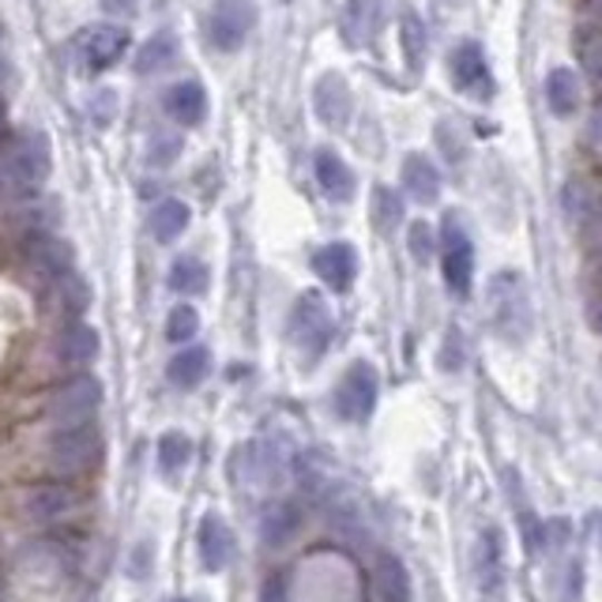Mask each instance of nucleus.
Segmentation results:
<instances>
[{"mask_svg": "<svg viewBox=\"0 0 602 602\" xmlns=\"http://www.w3.org/2000/svg\"><path fill=\"white\" fill-rule=\"evenodd\" d=\"M83 509V497L72 486H34L27 490L23 512L34 523H65Z\"/></svg>", "mask_w": 602, "mask_h": 602, "instance_id": "9d476101", "label": "nucleus"}, {"mask_svg": "<svg viewBox=\"0 0 602 602\" xmlns=\"http://www.w3.org/2000/svg\"><path fill=\"white\" fill-rule=\"evenodd\" d=\"M294 531H298V512H294L290 505H272L268 512H264L260 535L268 546H286Z\"/></svg>", "mask_w": 602, "mask_h": 602, "instance_id": "cd10ccee", "label": "nucleus"}, {"mask_svg": "<svg viewBox=\"0 0 602 602\" xmlns=\"http://www.w3.org/2000/svg\"><path fill=\"white\" fill-rule=\"evenodd\" d=\"M196 557H200L207 572H223L234 557V531L215 512H207L200 527H196Z\"/></svg>", "mask_w": 602, "mask_h": 602, "instance_id": "ddd939ff", "label": "nucleus"}, {"mask_svg": "<svg viewBox=\"0 0 602 602\" xmlns=\"http://www.w3.org/2000/svg\"><path fill=\"white\" fill-rule=\"evenodd\" d=\"M207 373H211V354L204 347H189L170 362L166 377H170V384H177V388H196V384L207 381Z\"/></svg>", "mask_w": 602, "mask_h": 602, "instance_id": "393cba45", "label": "nucleus"}, {"mask_svg": "<svg viewBox=\"0 0 602 602\" xmlns=\"http://www.w3.org/2000/svg\"><path fill=\"white\" fill-rule=\"evenodd\" d=\"M448 72H452V83H456L463 95H471V98H490L493 95V76H490V65H486L482 46L463 42L456 53H452Z\"/></svg>", "mask_w": 602, "mask_h": 602, "instance_id": "9b49d317", "label": "nucleus"}, {"mask_svg": "<svg viewBox=\"0 0 602 602\" xmlns=\"http://www.w3.org/2000/svg\"><path fill=\"white\" fill-rule=\"evenodd\" d=\"M411 256L418 264H430L433 260V249H437V241H433V230L430 223H411Z\"/></svg>", "mask_w": 602, "mask_h": 602, "instance_id": "e433bc0d", "label": "nucleus"}, {"mask_svg": "<svg viewBox=\"0 0 602 602\" xmlns=\"http://www.w3.org/2000/svg\"><path fill=\"white\" fill-rule=\"evenodd\" d=\"M377 369H373L369 362H354L347 373H343V381L335 384V414H339L343 422H365L377 407Z\"/></svg>", "mask_w": 602, "mask_h": 602, "instance_id": "39448f33", "label": "nucleus"}, {"mask_svg": "<svg viewBox=\"0 0 602 602\" xmlns=\"http://www.w3.org/2000/svg\"><path fill=\"white\" fill-rule=\"evenodd\" d=\"M399 27H403L399 38H403V53H407V65L414 68V72H422V65H426V27H422V19L414 16V12L403 16Z\"/></svg>", "mask_w": 602, "mask_h": 602, "instance_id": "2f4dec72", "label": "nucleus"}, {"mask_svg": "<svg viewBox=\"0 0 602 602\" xmlns=\"http://www.w3.org/2000/svg\"><path fill=\"white\" fill-rule=\"evenodd\" d=\"M313 110H317V117L328 128H343L351 121L354 114V98H351V87L347 80H343L339 72H328L320 76L317 91H313Z\"/></svg>", "mask_w": 602, "mask_h": 602, "instance_id": "dca6fc26", "label": "nucleus"}, {"mask_svg": "<svg viewBox=\"0 0 602 602\" xmlns=\"http://www.w3.org/2000/svg\"><path fill=\"white\" fill-rule=\"evenodd\" d=\"M384 23V0H347L343 4V19H339V31H343V42L362 49L377 38Z\"/></svg>", "mask_w": 602, "mask_h": 602, "instance_id": "2eb2a0df", "label": "nucleus"}, {"mask_svg": "<svg viewBox=\"0 0 602 602\" xmlns=\"http://www.w3.org/2000/svg\"><path fill=\"white\" fill-rule=\"evenodd\" d=\"M46 456L57 475H83V471H91L102 460V433L91 422H83V426H61L53 433V441H49Z\"/></svg>", "mask_w": 602, "mask_h": 602, "instance_id": "20e7f679", "label": "nucleus"}, {"mask_svg": "<svg viewBox=\"0 0 602 602\" xmlns=\"http://www.w3.org/2000/svg\"><path fill=\"white\" fill-rule=\"evenodd\" d=\"M399 223H403V200L388 185H377V189H373V226H377L381 234H392Z\"/></svg>", "mask_w": 602, "mask_h": 602, "instance_id": "7c9ffc66", "label": "nucleus"}, {"mask_svg": "<svg viewBox=\"0 0 602 602\" xmlns=\"http://www.w3.org/2000/svg\"><path fill=\"white\" fill-rule=\"evenodd\" d=\"M475 576L478 588L486 595H501L505 588V542H501V531H482L478 546H475Z\"/></svg>", "mask_w": 602, "mask_h": 602, "instance_id": "a211bd4d", "label": "nucleus"}, {"mask_svg": "<svg viewBox=\"0 0 602 602\" xmlns=\"http://www.w3.org/2000/svg\"><path fill=\"white\" fill-rule=\"evenodd\" d=\"M313 170H317V185L328 200H335V204L354 200V174H351V166L332 151V147H320L317 159H313Z\"/></svg>", "mask_w": 602, "mask_h": 602, "instance_id": "6ab92c4d", "label": "nucleus"}, {"mask_svg": "<svg viewBox=\"0 0 602 602\" xmlns=\"http://www.w3.org/2000/svg\"><path fill=\"white\" fill-rule=\"evenodd\" d=\"M177 53H181V42H177L170 31L147 38V42L140 46V57H136V72H140V76L166 72L170 65H177Z\"/></svg>", "mask_w": 602, "mask_h": 602, "instance_id": "b1692460", "label": "nucleus"}, {"mask_svg": "<svg viewBox=\"0 0 602 602\" xmlns=\"http://www.w3.org/2000/svg\"><path fill=\"white\" fill-rule=\"evenodd\" d=\"M170 286L177 294H204L207 290V264L196 256H181L170 268Z\"/></svg>", "mask_w": 602, "mask_h": 602, "instance_id": "c756f323", "label": "nucleus"}, {"mask_svg": "<svg viewBox=\"0 0 602 602\" xmlns=\"http://www.w3.org/2000/svg\"><path fill=\"white\" fill-rule=\"evenodd\" d=\"M595 204H599V196L591 193L584 181H569L565 185V215L572 223L584 226V219L591 215V207H595Z\"/></svg>", "mask_w": 602, "mask_h": 602, "instance_id": "f704fd0d", "label": "nucleus"}, {"mask_svg": "<svg viewBox=\"0 0 602 602\" xmlns=\"http://www.w3.org/2000/svg\"><path fill=\"white\" fill-rule=\"evenodd\" d=\"M546 102L557 117H572L580 106V80L572 68H554L546 76Z\"/></svg>", "mask_w": 602, "mask_h": 602, "instance_id": "a878e982", "label": "nucleus"}, {"mask_svg": "<svg viewBox=\"0 0 602 602\" xmlns=\"http://www.w3.org/2000/svg\"><path fill=\"white\" fill-rule=\"evenodd\" d=\"M49 177V140L42 132H27L0 155V196L31 200Z\"/></svg>", "mask_w": 602, "mask_h": 602, "instance_id": "f257e3e1", "label": "nucleus"}, {"mask_svg": "<svg viewBox=\"0 0 602 602\" xmlns=\"http://www.w3.org/2000/svg\"><path fill=\"white\" fill-rule=\"evenodd\" d=\"M576 57H580V68L588 72V80L602 87V31L599 27H580L576 31Z\"/></svg>", "mask_w": 602, "mask_h": 602, "instance_id": "c85d7f7f", "label": "nucleus"}, {"mask_svg": "<svg viewBox=\"0 0 602 602\" xmlns=\"http://www.w3.org/2000/svg\"><path fill=\"white\" fill-rule=\"evenodd\" d=\"M27 268H31L38 283L53 286L57 279H65V275L72 272V249H68L61 238L42 234V238H34L27 245Z\"/></svg>", "mask_w": 602, "mask_h": 602, "instance_id": "4468645a", "label": "nucleus"}, {"mask_svg": "<svg viewBox=\"0 0 602 602\" xmlns=\"http://www.w3.org/2000/svg\"><path fill=\"white\" fill-rule=\"evenodd\" d=\"M181 136H170V132H155L151 144H147V162L151 166H174L177 155H181Z\"/></svg>", "mask_w": 602, "mask_h": 602, "instance_id": "c9c22d12", "label": "nucleus"}, {"mask_svg": "<svg viewBox=\"0 0 602 602\" xmlns=\"http://www.w3.org/2000/svg\"><path fill=\"white\" fill-rule=\"evenodd\" d=\"M335 335V317L317 290H305L290 313V343L305 362H317Z\"/></svg>", "mask_w": 602, "mask_h": 602, "instance_id": "7ed1b4c3", "label": "nucleus"}, {"mask_svg": "<svg viewBox=\"0 0 602 602\" xmlns=\"http://www.w3.org/2000/svg\"><path fill=\"white\" fill-rule=\"evenodd\" d=\"M91 110H95V125H110V117L117 114V95L114 91H98Z\"/></svg>", "mask_w": 602, "mask_h": 602, "instance_id": "4c0bfd02", "label": "nucleus"}, {"mask_svg": "<svg viewBox=\"0 0 602 602\" xmlns=\"http://www.w3.org/2000/svg\"><path fill=\"white\" fill-rule=\"evenodd\" d=\"M125 53H128L125 27L98 23V27H87V31L80 34V57L91 72H106V68H114Z\"/></svg>", "mask_w": 602, "mask_h": 602, "instance_id": "1a4fd4ad", "label": "nucleus"}, {"mask_svg": "<svg viewBox=\"0 0 602 602\" xmlns=\"http://www.w3.org/2000/svg\"><path fill=\"white\" fill-rule=\"evenodd\" d=\"M162 110L170 114L177 125H185V128L200 125L204 117H207V91H204V83H196V80L174 83L170 91H166V98H162Z\"/></svg>", "mask_w": 602, "mask_h": 602, "instance_id": "aec40b11", "label": "nucleus"}, {"mask_svg": "<svg viewBox=\"0 0 602 602\" xmlns=\"http://www.w3.org/2000/svg\"><path fill=\"white\" fill-rule=\"evenodd\" d=\"M403 189L418 204H437L441 196V174L426 155H407L403 159Z\"/></svg>", "mask_w": 602, "mask_h": 602, "instance_id": "412c9836", "label": "nucleus"}, {"mask_svg": "<svg viewBox=\"0 0 602 602\" xmlns=\"http://www.w3.org/2000/svg\"><path fill=\"white\" fill-rule=\"evenodd\" d=\"M253 23H256L253 0H215L211 16H207V38H211L215 49L234 53V49L245 46Z\"/></svg>", "mask_w": 602, "mask_h": 602, "instance_id": "0eeeda50", "label": "nucleus"}, {"mask_svg": "<svg viewBox=\"0 0 602 602\" xmlns=\"http://www.w3.org/2000/svg\"><path fill=\"white\" fill-rule=\"evenodd\" d=\"M98 403H102V384H98L91 373H80V377H72L65 388L53 392V399H49V418H53L57 426H83V422H91Z\"/></svg>", "mask_w": 602, "mask_h": 602, "instance_id": "423d86ee", "label": "nucleus"}, {"mask_svg": "<svg viewBox=\"0 0 602 602\" xmlns=\"http://www.w3.org/2000/svg\"><path fill=\"white\" fill-rule=\"evenodd\" d=\"M444 4H460V0H444Z\"/></svg>", "mask_w": 602, "mask_h": 602, "instance_id": "37998d69", "label": "nucleus"}, {"mask_svg": "<svg viewBox=\"0 0 602 602\" xmlns=\"http://www.w3.org/2000/svg\"><path fill=\"white\" fill-rule=\"evenodd\" d=\"M102 12H106V16L132 19L136 12H140V0H102Z\"/></svg>", "mask_w": 602, "mask_h": 602, "instance_id": "ea45409f", "label": "nucleus"}, {"mask_svg": "<svg viewBox=\"0 0 602 602\" xmlns=\"http://www.w3.org/2000/svg\"><path fill=\"white\" fill-rule=\"evenodd\" d=\"M591 328H595V332L602 335V302L591 305Z\"/></svg>", "mask_w": 602, "mask_h": 602, "instance_id": "79ce46f5", "label": "nucleus"}, {"mask_svg": "<svg viewBox=\"0 0 602 602\" xmlns=\"http://www.w3.org/2000/svg\"><path fill=\"white\" fill-rule=\"evenodd\" d=\"M189 219H193L189 204H181V200H162V204L151 211V219H147V226H151V238H155V241L170 245V241L181 238L185 230H189Z\"/></svg>", "mask_w": 602, "mask_h": 602, "instance_id": "5701e85b", "label": "nucleus"}, {"mask_svg": "<svg viewBox=\"0 0 602 602\" xmlns=\"http://www.w3.org/2000/svg\"><path fill=\"white\" fill-rule=\"evenodd\" d=\"M490 317L493 328L509 343H523L531 335V298L516 272H501L490 283Z\"/></svg>", "mask_w": 602, "mask_h": 602, "instance_id": "f03ea898", "label": "nucleus"}, {"mask_svg": "<svg viewBox=\"0 0 602 602\" xmlns=\"http://www.w3.org/2000/svg\"><path fill=\"white\" fill-rule=\"evenodd\" d=\"M584 230H588V238L595 241V245H602V200L591 207V215L584 219Z\"/></svg>", "mask_w": 602, "mask_h": 602, "instance_id": "a19ab883", "label": "nucleus"}, {"mask_svg": "<svg viewBox=\"0 0 602 602\" xmlns=\"http://www.w3.org/2000/svg\"><path fill=\"white\" fill-rule=\"evenodd\" d=\"M588 147L602 159V106H595L588 117Z\"/></svg>", "mask_w": 602, "mask_h": 602, "instance_id": "58836bf2", "label": "nucleus"}, {"mask_svg": "<svg viewBox=\"0 0 602 602\" xmlns=\"http://www.w3.org/2000/svg\"><path fill=\"white\" fill-rule=\"evenodd\" d=\"M49 305L53 309L49 313H83L87 305V286L76 272H68L65 279H57L53 286H49Z\"/></svg>", "mask_w": 602, "mask_h": 602, "instance_id": "bb28decb", "label": "nucleus"}, {"mask_svg": "<svg viewBox=\"0 0 602 602\" xmlns=\"http://www.w3.org/2000/svg\"><path fill=\"white\" fill-rule=\"evenodd\" d=\"M313 272H317V279L324 286H332L335 294H343V290H351L354 275H358V253H354V245H347V241H332L313 253Z\"/></svg>", "mask_w": 602, "mask_h": 602, "instance_id": "f8f14e48", "label": "nucleus"}, {"mask_svg": "<svg viewBox=\"0 0 602 602\" xmlns=\"http://www.w3.org/2000/svg\"><path fill=\"white\" fill-rule=\"evenodd\" d=\"M53 354L68 369H83V365H91L98 358V332L83 320L65 324L53 339Z\"/></svg>", "mask_w": 602, "mask_h": 602, "instance_id": "f3484780", "label": "nucleus"}, {"mask_svg": "<svg viewBox=\"0 0 602 602\" xmlns=\"http://www.w3.org/2000/svg\"><path fill=\"white\" fill-rule=\"evenodd\" d=\"M373 588H377L381 602H411V576L403 561L392 554H381L373 565Z\"/></svg>", "mask_w": 602, "mask_h": 602, "instance_id": "4be33fe9", "label": "nucleus"}, {"mask_svg": "<svg viewBox=\"0 0 602 602\" xmlns=\"http://www.w3.org/2000/svg\"><path fill=\"white\" fill-rule=\"evenodd\" d=\"M200 332V313L193 305H174L170 317H166V339L170 343H189Z\"/></svg>", "mask_w": 602, "mask_h": 602, "instance_id": "72a5a7b5", "label": "nucleus"}, {"mask_svg": "<svg viewBox=\"0 0 602 602\" xmlns=\"http://www.w3.org/2000/svg\"><path fill=\"white\" fill-rule=\"evenodd\" d=\"M471 279H475V249H471V238L463 234V226L448 219L444 223V283H448L452 294L467 298Z\"/></svg>", "mask_w": 602, "mask_h": 602, "instance_id": "6e6552de", "label": "nucleus"}, {"mask_svg": "<svg viewBox=\"0 0 602 602\" xmlns=\"http://www.w3.org/2000/svg\"><path fill=\"white\" fill-rule=\"evenodd\" d=\"M189 456H193V441L185 437V433L170 430L159 441V467H162V475H177V471L189 463Z\"/></svg>", "mask_w": 602, "mask_h": 602, "instance_id": "473e14b6", "label": "nucleus"}]
</instances>
